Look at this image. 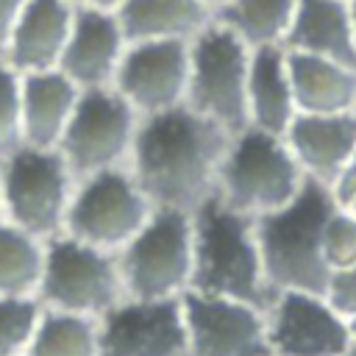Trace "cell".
I'll use <instances>...</instances> for the list:
<instances>
[{
  "label": "cell",
  "mask_w": 356,
  "mask_h": 356,
  "mask_svg": "<svg viewBox=\"0 0 356 356\" xmlns=\"http://www.w3.org/2000/svg\"><path fill=\"white\" fill-rule=\"evenodd\" d=\"M231 136L189 106L142 117L128 170L156 209L195 211L217 192Z\"/></svg>",
  "instance_id": "6da1fadb"
},
{
  "label": "cell",
  "mask_w": 356,
  "mask_h": 356,
  "mask_svg": "<svg viewBox=\"0 0 356 356\" xmlns=\"http://www.w3.org/2000/svg\"><path fill=\"white\" fill-rule=\"evenodd\" d=\"M337 197L331 186L306 178L303 189L278 211L256 220L264 273L273 292H320L325 295L331 267L323 253V228Z\"/></svg>",
  "instance_id": "7a4b0ae2"
},
{
  "label": "cell",
  "mask_w": 356,
  "mask_h": 356,
  "mask_svg": "<svg viewBox=\"0 0 356 356\" xmlns=\"http://www.w3.org/2000/svg\"><path fill=\"white\" fill-rule=\"evenodd\" d=\"M195 217V273L192 289L200 295L234 298L267 309L275 298L259 248L256 220L209 197Z\"/></svg>",
  "instance_id": "3957f363"
},
{
  "label": "cell",
  "mask_w": 356,
  "mask_h": 356,
  "mask_svg": "<svg viewBox=\"0 0 356 356\" xmlns=\"http://www.w3.org/2000/svg\"><path fill=\"white\" fill-rule=\"evenodd\" d=\"M303 184L306 172L284 136L245 128L231 136L214 197L228 209L259 220L286 206Z\"/></svg>",
  "instance_id": "277c9868"
},
{
  "label": "cell",
  "mask_w": 356,
  "mask_h": 356,
  "mask_svg": "<svg viewBox=\"0 0 356 356\" xmlns=\"http://www.w3.org/2000/svg\"><path fill=\"white\" fill-rule=\"evenodd\" d=\"M78 178L58 147L19 145L0 159L3 220L39 239L64 234Z\"/></svg>",
  "instance_id": "5b68a950"
},
{
  "label": "cell",
  "mask_w": 356,
  "mask_h": 356,
  "mask_svg": "<svg viewBox=\"0 0 356 356\" xmlns=\"http://www.w3.org/2000/svg\"><path fill=\"white\" fill-rule=\"evenodd\" d=\"M128 298L120 253L86 245L70 234L47 239L39 303L100 320Z\"/></svg>",
  "instance_id": "8992f818"
},
{
  "label": "cell",
  "mask_w": 356,
  "mask_h": 356,
  "mask_svg": "<svg viewBox=\"0 0 356 356\" xmlns=\"http://www.w3.org/2000/svg\"><path fill=\"white\" fill-rule=\"evenodd\" d=\"M250 53L231 28L211 19L189 42V100L186 106L209 117L228 134L250 128L248 114V81Z\"/></svg>",
  "instance_id": "52a82bcc"
},
{
  "label": "cell",
  "mask_w": 356,
  "mask_h": 356,
  "mask_svg": "<svg viewBox=\"0 0 356 356\" xmlns=\"http://www.w3.org/2000/svg\"><path fill=\"white\" fill-rule=\"evenodd\" d=\"M128 298H184L195 273L192 211L156 209L147 225L120 250Z\"/></svg>",
  "instance_id": "ba28073f"
},
{
  "label": "cell",
  "mask_w": 356,
  "mask_h": 356,
  "mask_svg": "<svg viewBox=\"0 0 356 356\" xmlns=\"http://www.w3.org/2000/svg\"><path fill=\"white\" fill-rule=\"evenodd\" d=\"M156 206L128 167L81 178L72 195L64 234L120 253L153 217Z\"/></svg>",
  "instance_id": "9c48e42d"
},
{
  "label": "cell",
  "mask_w": 356,
  "mask_h": 356,
  "mask_svg": "<svg viewBox=\"0 0 356 356\" xmlns=\"http://www.w3.org/2000/svg\"><path fill=\"white\" fill-rule=\"evenodd\" d=\"M139 122L136 108L114 86L83 89L58 150L78 181L103 170L128 167Z\"/></svg>",
  "instance_id": "30bf717a"
},
{
  "label": "cell",
  "mask_w": 356,
  "mask_h": 356,
  "mask_svg": "<svg viewBox=\"0 0 356 356\" xmlns=\"http://www.w3.org/2000/svg\"><path fill=\"white\" fill-rule=\"evenodd\" d=\"M189 42L156 39L128 44L114 78V89L136 108L139 117H153L186 106L192 67Z\"/></svg>",
  "instance_id": "8fae6325"
},
{
  "label": "cell",
  "mask_w": 356,
  "mask_h": 356,
  "mask_svg": "<svg viewBox=\"0 0 356 356\" xmlns=\"http://www.w3.org/2000/svg\"><path fill=\"white\" fill-rule=\"evenodd\" d=\"M273 356H350V320L320 292H278L267 306Z\"/></svg>",
  "instance_id": "7c38bea8"
},
{
  "label": "cell",
  "mask_w": 356,
  "mask_h": 356,
  "mask_svg": "<svg viewBox=\"0 0 356 356\" xmlns=\"http://www.w3.org/2000/svg\"><path fill=\"white\" fill-rule=\"evenodd\" d=\"M181 300L189 356H273L267 309L200 292H186Z\"/></svg>",
  "instance_id": "4fadbf2b"
},
{
  "label": "cell",
  "mask_w": 356,
  "mask_h": 356,
  "mask_svg": "<svg viewBox=\"0 0 356 356\" xmlns=\"http://www.w3.org/2000/svg\"><path fill=\"white\" fill-rule=\"evenodd\" d=\"M100 356H189L181 298H125L100 317Z\"/></svg>",
  "instance_id": "5bb4252c"
},
{
  "label": "cell",
  "mask_w": 356,
  "mask_h": 356,
  "mask_svg": "<svg viewBox=\"0 0 356 356\" xmlns=\"http://www.w3.org/2000/svg\"><path fill=\"white\" fill-rule=\"evenodd\" d=\"M125 50H128V39L122 33L117 11L75 6L72 33L64 47L58 70L70 75L81 89L114 86Z\"/></svg>",
  "instance_id": "9a60e30c"
},
{
  "label": "cell",
  "mask_w": 356,
  "mask_h": 356,
  "mask_svg": "<svg viewBox=\"0 0 356 356\" xmlns=\"http://www.w3.org/2000/svg\"><path fill=\"white\" fill-rule=\"evenodd\" d=\"M72 0H28L14 25L3 61L19 75L58 70L72 33Z\"/></svg>",
  "instance_id": "2e32d148"
},
{
  "label": "cell",
  "mask_w": 356,
  "mask_h": 356,
  "mask_svg": "<svg viewBox=\"0 0 356 356\" xmlns=\"http://www.w3.org/2000/svg\"><path fill=\"white\" fill-rule=\"evenodd\" d=\"M284 139L306 178L334 186L348 161L356 156V111L298 114Z\"/></svg>",
  "instance_id": "e0dca14e"
},
{
  "label": "cell",
  "mask_w": 356,
  "mask_h": 356,
  "mask_svg": "<svg viewBox=\"0 0 356 356\" xmlns=\"http://www.w3.org/2000/svg\"><path fill=\"white\" fill-rule=\"evenodd\" d=\"M81 92L61 70L22 75V145L58 147Z\"/></svg>",
  "instance_id": "ac0fdd59"
},
{
  "label": "cell",
  "mask_w": 356,
  "mask_h": 356,
  "mask_svg": "<svg viewBox=\"0 0 356 356\" xmlns=\"http://www.w3.org/2000/svg\"><path fill=\"white\" fill-rule=\"evenodd\" d=\"M284 47L356 67V31L350 19V3L298 0V11Z\"/></svg>",
  "instance_id": "d6986e66"
},
{
  "label": "cell",
  "mask_w": 356,
  "mask_h": 356,
  "mask_svg": "<svg viewBox=\"0 0 356 356\" xmlns=\"http://www.w3.org/2000/svg\"><path fill=\"white\" fill-rule=\"evenodd\" d=\"M248 114H250V128H259L275 136H284L292 120L298 117L289 61L281 44L253 47L250 53Z\"/></svg>",
  "instance_id": "ffe728a7"
},
{
  "label": "cell",
  "mask_w": 356,
  "mask_h": 356,
  "mask_svg": "<svg viewBox=\"0 0 356 356\" xmlns=\"http://www.w3.org/2000/svg\"><path fill=\"white\" fill-rule=\"evenodd\" d=\"M286 61L298 114L356 111V67L295 50H286Z\"/></svg>",
  "instance_id": "44dd1931"
},
{
  "label": "cell",
  "mask_w": 356,
  "mask_h": 356,
  "mask_svg": "<svg viewBox=\"0 0 356 356\" xmlns=\"http://www.w3.org/2000/svg\"><path fill=\"white\" fill-rule=\"evenodd\" d=\"M122 33L131 42L156 39H195L211 19L203 0H125L117 8Z\"/></svg>",
  "instance_id": "7402d4cb"
},
{
  "label": "cell",
  "mask_w": 356,
  "mask_h": 356,
  "mask_svg": "<svg viewBox=\"0 0 356 356\" xmlns=\"http://www.w3.org/2000/svg\"><path fill=\"white\" fill-rule=\"evenodd\" d=\"M47 242L0 220V295L39 298Z\"/></svg>",
  "instance_id": "603a6c76"
},
{
  "label": "cell",
  "mask_w": 356,
  "mask_h": 356,
  "mask_svg": "<svg viewBox=\"0 0 356 356\" xmlns=\"http://www.w3.org/2000/svg\"><path fill=\"white\" fill-rule=\"evenodd\" d=\"M295 11L298 0H231L228 6L214 11V19L231 28L248 47H284Z\"/></svg>",
  "instance_id": "cb8c5ba5"
},
{
  "label": "cell",
  "mask_w": 356,
  "mask_h": 356,
  "mask_svg": "<svg viewBox=\"0 0 356 356\" xmlns=\"http://www.w3.org/2000/svg\"><path fill=\"white\" fill-rule=\"evenodd\" d=\"M25 356H100V320L42 306Z\"/></svg>",
  "instance_id": "d4e9b609"
},
{
  "label": "cell",
  "mask_w": 356,
  "mask_h": 356,
  "mask_svg": "<svg viewBox=\"0 0 356 356\" xmlns=\"http://www.w3.org/2000/svg\"><path fill=\"white\" fill-rule=\"evenodd\" d=\"M42 317L39 298L0 295V356H25Z\"/></svg>",
  "instance_id": "484cf974"
},
{
  "label": "cell",
  "mask_w": 356,
  "mask_h": 356,
  "mask_svg": "<svg viewBox=\"0 0 356 356\" xmlns=\"http://www.w3.org/2000/svg\"><path fill=\"white\" fill-rule=\"evenodd\" d=\"M22 145V75L0 61V159Z\"/></svg>",
  "instance_id": "4316f807"
},
{
  "label": "cell",
  "mask_w": 356,
  "mask_h": 356,
  "mask_svg": "<svg viewBox=\"0 0 356 356\" xmlns=\"http://www.w3.org/2000/svg\"><path fill=\"white\" fill-rule=\"evenodd\" d=\"M323 253H325V261H328L331 273L356 264V217L348 209H342L339 203L331 211V217L325 220Z\"/></svg>",
  "instance_id": "83f0119b"
},
{
  "label": "cell",
  "mask_w": 356,
  "mask_h": 356,
  "mask_svg": "<svg viewBox=\"0 0 356 356\" xmlns=\"http://www.w3.org/2000/svg\"><path fill=\"white\" fill-rule=\"evenodd\" d=\"M325 298L331 300V306L345 314L348 320L356 317V264L334 270L325 286Z\"/></svg>",
  "instance_id": "f1b7e54d"
},
{
  "label": "cell",
  "mask_w": 356,
  "mask_h": 356,
  "mask_svg": "<svg viewBox=\"0 0 356 356\" xmlns=\"http://www.w3.org/2000/svg\"><path fill=\"white\" fill-rule=\"evenodd\" d=\"M28 0H0V61L6 56V47H8V39L14 33V25L22 14Z\"/></svg>",
  "instance_id": "f546056e"
},
{
  "label": "cell",
  "mask_w": 356,
  "mask_h": 356,
  "mask_svg": "<svg viewBox=\"0 0 356 356\" xmlns=\"http://www.w3.org/2000/svg\"><path fill=\"white\" fill-rule=\"evenodd\" d=\"M331 192H334V197H337V200H342V197H348V195H353V192H356V156L348 161V167L342 170V175L334 181Z\"/></svg>",
  "instance_id": "4dcf8cb0"
},
{
  "label": "cell",
  "mask_w": 356,
  "mask_h": 356,
  "mask_svg": "<svg viewBox=\"0 0 356 356\" xmlns=\"http://www.w3.org/2000/svg\"><path fill=\"white\" fill-rule=\"evenodd\" d=\"M78 8H100V11H117L125 0H72Z\"/></svg>",
  "instance_id": "1f68e13d"
},
{
  "label": "cell",
  "mask_w": 356,
  "mask_h": 356,
  "mask_svg": "<svg viewBox=\"0 0 356 356\" xmlns=\"http://www.w3.org/2000/svg\"><path fill=\"white\" fill-rule=\"evenodd\" d=\"M337 203H339L342 209H348V211L356 217V192H353V195H348V197H342V200H337Z\"/></svg>",
  "instance_id": "d6a6232c"
},
{
  "label": "cell",
  "mask_w": 356,
  "mask_h": 356,
  "mask_svg": "<svg viewBox=\"0 0 356 356\" xmlns=\"http://www.w3.org/2000/svg\"><path fill=\"white\" fill-rule=\"evenodd\" d=\"M203 3H206V6H209V8H211V14H214V11H220V8H222V6H228V3H231V0H203Z\"/></svg>",
  "instance_id": "836d02e7"
},
{
  "label": "cell",
  "mask_w": 356,
  "mask_h": 356,
  "mask_svg": "<svg viewBox=\"0 0 356 356\" xmlns=\"http://www.w3.org/2000/svg\"><path fill=\"white\" fill-rule=\"evenodd\" d=\"M350 19H353V31H356V0H350Z\"/></svg>",
  "instance_id": "e575fe53"
},
{
  "label": "cell",
  "mask_w": 356,
  "mask_h": 356,
  "mask_svg": "<svg viewBox=\"0 0 356 356\" xmlns=\"http://www.w3.org/2000/svg\"><path fill=\"white\" fill-rule=\"evenodd\" d=\"M350 334H353V348H356V317L350 320Z\"/></svg>",
  "instance_id": "d590c367"
},
{
  "label": "cell",
  "mask_w": 356,
  "mask_h": 356,
  "mask_svg": "<svg viewBox=\"0 0 356 356\" xmlns=\"http://www.w3.org/2000/svg\"><path fill=\"white\" fill-rule=\"evenodd\" d=\"M0 220H3V200H0Z\"/></svg>",
  "instance_id": "8d00e7d4"
},
{
  "label": "cell",
  "mask_w": 356,
  "mask_h": 356,
  "mask_svg": "<svg viewBox=\"0 0 356 356\" xmlns=\"http://www.w3.org/2000/svg\"><path fill=\"white\" fill-rule=\"evenodd\" d=\"M350 356H356V348H353V350H350Z\"/></svg>",
  "instance_id": "74e56055"
},
{
  "label": "cell",
  "mask_w": 356,
  "mask_h": 356,
  "mask_svg": "<svg viewBox=\"0 0 356 356\" xmlns=\"http://www.w3.org/2000/svg\"><path fill=\"white\" fill-rule=\"evenodd\" d=\"M345 3H350V0H345Z\"/></svg>",
  "instance_id": "f35d334b"
}]
</instances>
